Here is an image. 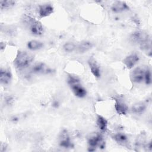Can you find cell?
<instances>
[{
    "label": "cell",
    "mask_w": 152,
    "mask_h": 152,
    "mask_svg": "<svg viewBox=\"0 0 152 152\" xmlns=\"http://www.w3.org/2000/svg\"><path fill=\"white\" fill-rule=\"evenodd\" d=\"M88 64L93 75L97 78H99L100 77V68L96 61L93 58H91L88 60Z\"/></svg>",
    "instance_id": "obj_10"
},
{
    "label": "cell",
    "mask_w": 152,
    "mask_h": 152,
    "mask_svg": "<svg viewBox=\"0 0 152 152\" xmlns=\"http://www.w3.org/2000/svg\"><path fill=\"white\" fill-rule=\"evenodd\" d=\"M111 10L115 12H121L129 10V7L124 1H115L112 6Z\"/></svg>",
    "instance_id": "obj_11"
},
{
    "label": "cell",
    "mask_w": 152,
    "mask_h": 152,
    "mask_svg": "<svg viewBox=\"0 0 152 152\" xmlns=\"http://www.w3.org/2000/svg\"><path fill=\"white\" fill-rule=\"evenodd\" d=\"M31 72L34 74H49L52 72V70L45 63L39 62L31 67Z\"/></svg>",
    "instance_id": "obj_7"
},
{
    "label": "cell",
    "mask_w": 152,
    "mask_h": 152,
    "mask_svg": "<svg viewBox=\"0 0 152 152\" xmlns=\"http://www.w3.org/2000/svg\"><path fill=\"white\" fill-rule=\"evenodd\" d=\"M23 23L35 36H40L43 33V27L41 23L31 16L24 14L22 18Z\"/></svg>",
    "instance_id": "obj_1"
},
{
    "label": "cell",
    "mask_w": 152,
    "mask_h": 152,
    "mask_svg": "<svg viewBox=\"0 0 152 152\" xmlns=\"http://www.w3.org/2000/svg\"><path fill=\"white\" fill-rule=\"evenodd\" d=\"M27 48L31 50H39L42 48L43 46V44L42 42L35 40H32L29 41L27 43Z\"/></svg>",
    "instance_id": "obj_19"
},
{
    "label": "cell",
    "mask_w": 152,
    "mask_h": 152,
    "mask_svg": "<svg viewBox=\"0 0 152 152\" xmlns=\"http://www.w3.org/2000/svg\"><path fill=\"white\" fill-rule=\"evenodd\" d=\"M53 7L50 4H45L39 6L38 14L40 18L50 15L53 12Z\"/></svg>",
    "instance_id": "obj_8"
},
{
    "label": "cell",
    "mask_w": 152,
    "mask_h": 152,
    "mask_svg": "<svg viewBox=\"0 0 152 152\" xmlns=\"http://www.w3.org/2000/svg\"><path fill=\"white\" fill-rule=\"evenodd\" d=\"M59 144L61 147L65 148L73 147V144L71 141L68 132L66 129H63L59 136Z\"/></svg>",
    "instance_id": "obj_5"
},
{
    "label": "cell",
    "mask_w": 152,
    "mask_h": 152,
    "mask_svg": "<svg viewBox=\"0 0 152 152\" xmlns=\"http://www.w3.org/2000/svg\"><path fill=\"white\" fill-rule=\"evenodd\" d=\"M12 78V74L9 69L1 68L0 71V80L1 84L7 85L10 83Z\"/></svg>",
    "instance_id": "obj_13"
},
{
    "label": "cell",
    "mask_w": 152,
    "mask_h": 152,
    "mask_svg": "<svg viewBox=\"0 0 152 152\" xmlns=\"http://www.w3.org/2000/svg\"><path fill=\"white\" fill-rule=\"evenodd\" d=\"M115 108L116 112L119 115H126L128 111V107L126 104L122 101L120 99L115 98Z\"/></svg>",
    "instance_id": "obj_12"
},
{
    "label": "cell",
    "mask_w": 152,
    "mask_h": 152,
    "mask_svg": "<svg viewBox=\"0 0 152 152\" xmlns=\"http://www.w3.org/2000/svg\"><path fill=\"white\" fill-rule=\"evenodd\" d=\"M93 46V44L89 41L84 40L81 42L77 46L76 49L78 52L80 53H83L87 52L90 49H91Z\"/></svg>",
    "instance_id": "obj_14"
},
{
    "label": "cell",
    "mask_w": 152,
    "mask_h": 152,
    "mask_svg": "<svg viewBox=\"0 0 152 152\" xmlns=\"http://www.w3.org/2000/svg\"><path fill=\"white\" fill-rule=\"evenodd\" d=\"M68 83L69 85V86L79 84L80 83V80L79 78L74 75H69L68 77Z\"/></svg>",
    "instance_id": "obj_22"
},
{
    "label": "cell",
    "mask_w": 152,
    "mask_h": 152,
    "mask_svg": "<svg viewBox=\"0 0 152 152\" xmlns=\"http://www.w3.org/2000/svg\"><path fill=\"white\" fill-rule=\"evenodd\" d=\"M144 80L147 84H150L151 83V74L148 68L144 71Z\"/></svg>",
    "instance_id": "obj_23"
},
{
    "label": "cell",
    "mask_w": 152,
    "mask_h": 152,
    "mask_svg": "<svg viewBox=\"0 0 152 152\" xmlns=\"http://www.w3.org/2000/svg\"><path fill=\"white\" fill-rule=\"evenodd\" d=\"M113 138L119 144L125 146L128 143V138L123 133H117L113 136Z\"/></svg>",
    "instance_id": "obj_17"
},
{
    "label": "cell",
    "mask_w": 152,
    "mask_h": 152,
    "mask_svg": "<svg viewBox=\"0 0 152 152\" xmlns=\"http://www.w3.org/2000/svg\"><path fill=\"white\" fill-rule=\"evenodd\" d=\"M144 69L141 67H137L131 72L130 77L133 83H140L144 80Z\"/></svg>",
    "instance_id": "obj_6"
},
{
    "label": "cell",
    "mask_w": 152,
    "mask_h": 152,
    "mask_svg": "<svg viewBox=\"0 0 152 152\" xmlns=\"http://www.w3.org/2000/svg\"><path fill=\"white\" fill-rule=\"evenodd\" d=\"M146 107V104L144 102H137L132 106L131 110L134 113L141 114L145 110Z\"/></svg>",
    "instance_id": "obj_16"
},
{
    "label": "cell",
    "mask_w": 152,
    "mask_h": 152,
    "mask_svg": "<svg viewBox=\"0 0 152 152\" xmlns=\"http://www.w3.org/2000/svg\"><path fill=\"white\" fill-rule=\"evenodd\" d=\"M15 4V1H0V8L2 10H8L12 7H14Z\"/></svg>",
    "instance_id": "obj_20"
},
{
    "label": "cell",
    "mask_w": 152,
    "mask_h": 152,
    "mask_svg": "<svg viewBox=\"0 0 152 152\" xmlns=\"http://www.w3.org/2000/svg\"><path fill=\"white\" fill-rule=\"evenodd\" d=\"M150 40L148 34L145 31L137 30L131 34L129 36V40L134 44L138 45L139 46L142 45L146 42Z\"/></svg>",
    "instance_id": "obj_3"
},
{
    "label": "cell",
    "mask_w": 152,
    "mask_h": 152,
    "mask_svg": "<svg viewBox=\"0 0 152 152\" xmlns=\"http://www.w3.org/2000/svg\"><path fill=\"white\" fill-rule=\"evenodd\" d=\"M89 151H94L96 147L104 148L105 147V142L102 136L99 134H96L91 136L88 140Z\"/></svg>",
    "instance_id": "obj_4"
},
{
    "label": "cell",
    "mask_w": 152,
    "mask_h": 152,
    "mask_svg": "<svg viewBox=\"0 0 152 152\" xmlns=\"http://www.w3.org/2000/svg\"><path fill=\"white\" fill-rule=\"evenodd\" d=\"M70 87H71V88L72 89V92L74 93L75 96H76L77 97L82 98L86 95V90L84 87H83L81 86L80 83L71 86Z\"/></svg>",
    "instance_id": "obj_15"
},
{
    "label": "cell",
    "mask_w": 152,
    "mask_h": 152,
    "mask_svg": "<svg viewBox=\"0 0 152 152\" xmlns=\"http://www.w3.org/2000/svg\"><path fill=\"white\" fill-rule=\"evenodd\" d=\"M13 101H14V100L12 97L9 96L6 99V102H7V104H11L12 103Z\"/></svg>",
    "instance_id": "obj_24"
},
{
    "label": "cell",
    "mask_w": 152,
    "mask_h": 152,
    "mask_svg": "<svg viewBox=\"0 0 152 152\" xmlns=\"http://www.w3.org/2000/svg\"><path fill=\"white\" fill-rule=\"evenodd\" d=\"M34 56L28 52L19 50L14 61L15 66L19 69H23L28 66L34 60Z\"/></svg>",
    "instance_id": "obj_2"
},
{
    "label": "cell",
    "mask_w": 152,
    "mask_h": 152,
    "mask_svg": "<svg viewBox=\"0 0 152 152\" xmlns=\"http://www.w3.org/2000/svg\"><path fill=\"white\" fill-rule=\"evenodd\" d=\"M97 125L102 132H105L107 128V121L102 116L98 115L97 118Z\"/></svg>",
    "instance_id": "obj_18"
},
{
    "label": "cell",
    "mask_w": 152,
    "mask_h": 152,
    "mask_svg": "<svg viewBox=\"0 0 152 152\" xmlns=\"http://www.w3.org/2000/svg\"><path fill=\"white\" fill-rule=\"evenodd\" d=\"M140 58L137 53H131L128 55L123 60V63L125 65L127 68L131 69L137 64Z\"/></svg>",
    "instance_id": "obj_9"
},
{
    "label": "cell",
    "mask_w": 152,
    "mask_h": 152,
    "mask_svg": "<svg viewBox=\"0 0 152 152\" xmlns=\"http://www.w3.org/2000/svg\"><path fill=\"white\" fill-rule=\"evenodd\" d=\"M76 46L72 42H66L63 45V49L66 52H72L76 49Z\"/></svg>",
    "instance_id": "obj_21"
}]
</instances>
